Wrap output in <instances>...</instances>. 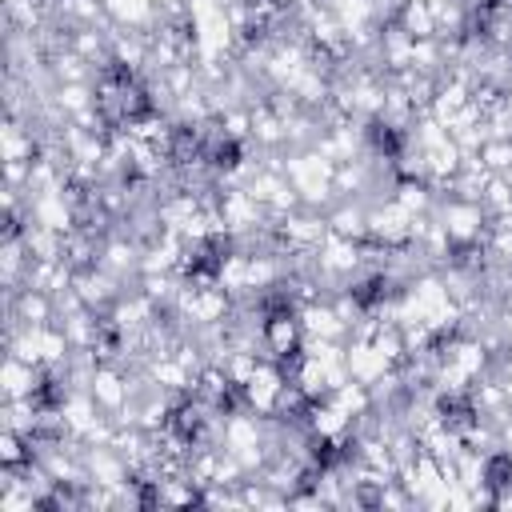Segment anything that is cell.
Segmentation results:
<instances>
[{
    "label": "cell",
    "instance_id": "15",
    "mask_svg": "<svg viewBox=\"0 0 512 512\" xmlns=\"http://www.w3.org/2000/svg\"><path fill=\"white\" fill-rule=\"evenodd\" d=\"M396 24L412 36V40H424V36H440L436 28V8L424 4V0H404L400 12H396Z\"/></svg>",
    "mask_w": 512,
    "mask_h": 512
},
{
    "label": "cell",
    "instance_id": "16",
    "mask_svg": "<svg viewBox=\"0 0 512 512\" xmlns=\"http://www.w3.org/2000/svg\"><path fill=\"white\" fill-rule=\"evenodd\" d=\"M28 460H36L32 440L12 428H0V468H24Z\"/></svg>",
    "mask_w": 512,
    "mask_h": 512
},
{
    "label": "cell",
    "instance_id": "3",
    "mask_svg": "<svg viewBox=\"0 0 512 512\" xmlns=\"http://www.w3.org/2000/svg\"><path fill=\"white\" fill-rule=\"evenodd\" d=\"M216 212L232 236H252L268 224V212L252 200L244 184H216Z\"/></svg>",
    "mask_w": 512,
    "mask_h": 512
},
{
    "label": "cell",
    "instance_id": "8",
    "mask_svg": "<svg viewBox=\"0 0 512 512\" xmlns=\"http://www.w3.org/2000/svg\"><path fill=\"white\" fill-rule=\"evenodd\" d=\"M296 316H300L304 336H312V340H348V320L336 312L332 296L304 300V304L296 308Z\"/></svg>",
    "mask_w": 512,
    "mask_h": 512
},
{
    "label": "cell",
    "instance_id": "5",
    "mask_svg": "<svg viewBox=\"0 0 512 512\" xmlns=\"http://www.w3.org/2000/svg\"><path fill=\"white\" fill-rule=\"evenodd\" d=\"M300 348H304V328H300L296 308L264 312V324H260V352L272 356L276 364H284V360H292Z\"/></svg>",
    "mask_w": 512,
    "mask_h": 512
},
{
    "label": "cell",
    "instance_id": "11",
    "mask_svg": "<svg viewBox=\"0 0 512 512\" xmlns=\"http://www.w3.org/2000/svg\"><path fill=\"white\" fill-rule=\"evenodd\" d=\"M44 384V368L20 360V356H8L4 352V372H0V400H24V396H36Z\"/></svg>",
    "mask_w": 512,
    "mask_h": 512
},
{
    "label": "cell",
    "instance_id": "9",
    "mask_svg": "<svg viewBox=\"0 0 512 512\" xmlns=\"http://www.w3.org/2000/svg\"><path fill=\"white\" fill-rule=\"evenodd\" d=\"M344 368H348L352 380H360V384H368V388H372L384 372H392L388 356H384L368 336H348V340H344Z\"/></svg>",
    "mask_w": 512,
    "mask_h": 512
},
{
    "label": "cell",
    "instance_id": "18",
    "mask_svg": "<svg viewBox=\"0 0 512 512\" xmlns=\"http://www.w3.org/2000/svg\"><path fill=\"white\" fill-rule=\"evenodd\" d=\"M504 108H508V112H512V80H508V84H504Z\"/></svg>",
    "mask_w": 512,
    "mask_h": 512
},
{
    "label": "cell",
    "instance_id": "10",
    "mask_svg": "<svg viewBox=\"0 0 512 512\" xmlns=\"http://www.w3.org/2000/svg\"><path fill=\"white\" fill-rule=\"evenodd\" d=\"M376 64H380L384 76H396V72H408V68H412V36H408L396 20H388V24L380 28Z\"/></svg>",
    "mask_w": 512,
    "mask_h": 512
},
{
    "label": "cell",
    "instance_id": "7",
    "mask_svg": "<svg viewBox=\"0 0 512 512\" xmlns=\"http://www.w3.org/2000/svg\"><path fill=\"white\" fill-rule=\"evenodd\" d=\"M272 224H276V236H280L284 252H316L328 236V212H316V208H296V212H288L284 220H272Z\"/></svg>",
    "mask_w": 512,
    "mask_h": 512
},
{
    "label": "cell",
    "instance_id": "6",
    "mask_svg": "<svg viewBox=\"0 0 512 512\" xmlns=\"http://www.w3.org/2000/svg\"><path fill=\"white\" fill-rule=\"evenodd\" d=\"M368 240L380 248H412V212H404L392 196L368 204Z\"/></svg>",
    "mask_w": 512,
    "mask_h": 512
},
{
    "label": "cell",
    "instance_id": "1",
    "mask_svg": "<svg viewBox=\"0 0 512 512\" xmlns=\"http://www.w3.org/2000/svg\"><path fill=\"white\" fill-rule=\"evenodd\" d=\"M284 176L292 180V188L300 192L304 208H316V212H328L336 204V188H332V176H336V164L312 144V148H292L284 152Z\"/></svg>",
    "mask_w": 512,
    "mask_h": 512
},
{
    "label": "cell",
    "instance_id": "2",
    "mask_svg": "<svg viewBox=\"0 0 512 512\" xmlns=\"http://www.w3.org/2000/svg\"><path fill=\"white\" fill-rule=\"evenodd\" d=\"M436 220L444 224L452 244H484L492 216L484 212V204L476 200H460V196H440L436 200Z\"/></svg>",
    "mask_w": 512,
    "mask_h": 512
},
{
    "label": "cell",
    "instance_id": "14",
    "mask_svg": "<svg viewBox=\"0 0 512 512\" xmlns=\"http://www.w3.org/2000/svg\"><path fill=\"white\" fill-rule=\"evenodd\" d=\"M392 200L412 216H428V212H436L440 192L428 180H392Z\"/></svg>",
    "mask_w": 512,
    "mask_h": 512
},
{
    "label": "cell",
    "instance_id": "12",
    "mask_svg": "<svg viewBox=\"0 0 512 512\" xmlns=\"http://www.w3.org/2000/svg\"><path fill=\"white\" fill-rule=\"evenodd\" d=\"M328 232L364 244L368 240V204L364 200H336L328 208Z\"/></svg>",
    "mask_w": 512,
    "mask_h": 512
},
{
    "label": "cell",
    "instance_id": "4",
    "mask_svg": "<svg viewBox=\"0 0 512 512\" xmlns=\"http://www.w3.org/2000/svg\"><path fill=\"white\" fill-rule=\"evenodd\" d=\"M284 388H288V376H284V368H280L272 356H260V364H256L252 380L240 388V396H244V408H252L256 416H268V420H276V416H280V400H284Z\"/></svg>",
    "mask_w": 512,
    "mask_h": 512
},
{
    "label": "cell",
    "instance_id": "17",
    "mask_svg": "<svg viewBox=\"0 0 512 512\" xmlns=\"http://www.w3.org/2000/svg\"><path fill=\"white\" fill-rule=\"evenodd\" d=\"M488 172H508L512 168V140H500V136H488L480 144V152H472Z\"/></svg>",
    "mask_w": 512,
    "mask_h": 512
},
{
    "label": "cell",
    "instance_id": "13",
    "mask_svg": "<svg viewBox=\"0 0 512 512\" xmlns=\"http://www.w3.org/2000/svg\"><path fill=\"white\" fill-rule=\"evenodd\" d=\"M24 284L28 288H40L48 296H60V292H68L76 284V268L68 260H32Z\"/></svg>",
    "mask_w": 512,
    "mask_h": 512
}]
</instances>
